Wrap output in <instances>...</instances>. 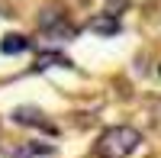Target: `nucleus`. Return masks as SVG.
<instances>
[{"label": "nucleus", "instance_id": "1", "mask_svg": "<svg viewBox=\"0 0 161 158\" xmlns=\"http://www.w3.org/2000/svg\"><path fill=\"white\" fill-rule=\"evenodd\" d=\"M139 142H142L139 129H132V126H110L97 139L93 155H97V158H129L132 152L139 149Z\"/></svg>", "mask_w": 161, "mask_h": 158}, {"label": "nucleus", "instance_id": "2", "mask_svg": "<svg viewBox=\"0 0 161 158\" xmlns=\"http://www.w3.org/2000/svg\"><path fill=\"white\" fill-rule=\"evenodd\" d=\"M10 116H13V123H19V126H42V129L48 126L45 123V113L39 107H16Z\"/></svg>", "mask_w": 161, "mask_h": 158}, {"label": "nucleus", "instance_id": "3", "mask_svg": "<svg viewBox=\"0 0 161 158\" xmlns=\"http://www.w3.org/2000/svg\"><path fill=\"white\" fill-rule=\"evenodd\" d=\"M87 29L90 32H97V36H119L123 32V26H119V20H113V16H93L90 23H87Z\"/></svg>", "mask_w": 161, "mask_h": 158}, {"label": "nucleus", "instance_id": "4", "mask_svg": "<svg viewBox=\"0 0 161 158\" xmlns=\"http://www.w3.org/2000/svg\"><path fill=\"white\" fill-rule=\"evenodd\" d=\"M26 48H29V39L19 36V32H7L3 39H0V52H3V55H19V52H26Z\"/></svg>", "mask_w": 161, "mask_h": 158}, {"label": "nucleus", "instance_id": "5", "mask_svg": "<svg viewBox=\"0 0 161 158\" xmlns=\"http://www.w3.org/2000/svg\"><path fill=\"white\" fill-rule=\"evenodd\" d=\"M55 149L52 145H42V142H26V145H16L13 149V158H36V155H52Z\"/></svg>", "mask_w": 161, "mask_h": 158}, {"label": "nucleus", "instance_id": "6", "mask_svg": "<svg viewBox=\"0 0 161 158\" xmlns=\"http://www.w3.org/2000/svg\"><path fill=\"white\" fill-rule=\"evenodd\" d=\"M48 65H61V68H71V61L64 58V55H58V52H48V55H42L36 61V71H42V68H48Z\"/></svg>", "mask_w": 161, "mask_h": 158}, {"label": "nucleus", "instance_id": "7", "mask_svg": "<svg viewBox=\"0 0 161 158\" xmlns=\"http://www.w3.org/2000/svg\"><path fill=\"white\" fill-rule=\"evenodd\" d=\"M126 10H129V0H106V16L119 20V13H126Z\"/></svg>", "mask_w": 161, "mask_h": 158}, {"label": "nucleus", "instance_id": "8", "mask_svg": "<svg viewBox=\"0 0 161 158\" xmlns=\"http://www.w3.org/2000/svg\"><path fill=\"white\" fill-rule=\"evenodd\" d=\"M0 158H10V155H7V152H0Z\"/></svg>", "mask_w": 161, "mask_h": 158}, {"label": "nucleus", "instance_id": "9", "mask_svg": "<svg viewBox=\"0 0 161 158\" xmlns=\"http://www.w3.org/2000/svg\"><path fill=\"white\" fill-rule=\"evenodd\" d=\"M158 74H161V65H158Z\"/></svg>", "mask_w": 161, "mask_h": 158}]
</instances>
